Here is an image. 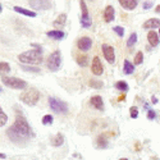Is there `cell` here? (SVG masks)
<instances>
[{"label": "cell", "instance_id": "obj_1", "mask_svg": "<svg viewBox=\"0 0 160 160\" xmlns=\"http://www.w3.org/2000/svg\"><path fill=\"white\" fill-rule=\"evenodd\" d=\"M7 136L13 143L23 146L31 140V137H33V132L26 118L22 115H17L14 123L7 129Z\"/></svg>", "mask_w": 160, "mask_h": 160}, {"label": "cell", "instance_id": "obj_2", "mask_svg": "<svg viewBox=\"0 0 160 160\" xmlns=\"http://www.w3.org/2000/svg\"><path fill=\"white\" fill-rule=\"evenodd\" d=\"M18 60L24 64H41L42 63V49H32L28 51H24L18 55Z\"/></svg>", "mask_w": 160, "mask_h": 160}, {"label": "cell", "instance_id": "obj_3", "mask_svg": "<svg viewBox=\"0 0 160 160\" xmlns=\"http://www.w3.org/2000/svg\"><path fill=\"white\" fill-rule=\"evenodd\" d=\"M21 101H23L26 105H30V106H35L38 100H40V92L36 88H27L24 92H22L21 96H19Z\"/></svg>", "mask_w": 160, "mask_h": 160}, {"label": "cell", "instance_id": "obj_4", "mask_svg": "<svg viewBox=\"0 0 160 160\" xmlns=\"http://www.w3.org/2000/svg\"><path fill=\"white\" fill-rule=\"evenodd\" d=\"M2 82L10 88L14 90H23L27 87V82L23 81V79H19L17 77H9V76H2Z\"/></svg>", "mask_w": 160, "mask_h": 160}, {"label": "cell", "instance_id": "obj_5", "mask_svg": "<svg viewBox=\"0 0 160 160\" xmlns=\"http://www.w3.org/2000/svg\"><path fill=\"white\" fill-rule=\"evenodd\" d=\"M48 68L51 71V72H57L59 71L60 65H62V55H60V51L59 50H55L54 52H51L48 58Z\"/></svg>", "mask_w": 160, "mask_h": 160}, {"label": "cell", "instance_id": "obj_6", "mask_svg": "<svg viewBox=\"0 0 160 160\" xmlns=\"http://www.w3.org/2000/svg\"><path fill=\"white\" fill-rule=\"evenodd\" d=\"M49 105H50V109L52 112L58 113V114H67L68 113V105L62 100H58L55 98H49Z\"/></svg>", "mask_w": 160, "mask_h": 160}, {"label": "cell", "instance_id": "obj_7", "mask_svg": "<svg viewBox=\"0 0 160 160\" xmlns=\"http://www.w3.org/2000/svg\"><path fill=\"white\" fill-rule=\"evenodd\" d=\"M79 7H81V10H82L81 24H82V27L88 28V27H91V19L88 17V9H87V5L85 3V0H81V2H79Z\"/></svg>", "mask_w": 160, "mask_h": 160}, {"label": "cell", "instance_id": "obj_8", "mask_svg": "<svg viewBox=\"0 0 160 160\" xmlns=\"http://www.w3.org/2000/svg\"><path fill=\"white\" fill-rule=\"evenodd\" d=\"M28 3L36 10H46V9H50L51 7L49 0H28Z\"/></svg>", "mask_w": 160, "mask_h": 160}, {"label": "cell", "instance_id": "obj_9", "mask_svg": "<svg viewBox=\"0 0 160 160\" xmlns=\"http://www.w3.org/2000/svg\"><path fill=\"white\" fill-rule=\"evenodd\" d=\"M101 49H102V54H104V57H105V59L108 60V63H110V64H113L114 62H115V54H114V48L113 46H110V45H102L101 46Z\"/></svg>", "mask_w": 160, "mask_h": 160}, {"label": "cell", "instance_id": "obj_10", "mask_svg": "<svg viewBox=\"0 0 160 160\" xmlns=\"http://www.w3.org/2000/svg\"><path fill=\"white\" fill-rule=\"evenodd\" d=\"M91 72L94 73L95 76H101L102 72H104V68H102V64H101V60L99 57H95L92 59V64H91Z\"/></svg>", "mask_w": 160, "mask_h": 160}, {"label": "cell", "instance_id": "obj_11", "mask_svg": "<svg viewBox=\"0 0 160 160\" xmlns=\"http://www.w3.org/2000/svg\"><path fill=\"white\" fill-rule=\"evenodd\" d=\"M92 46V40L90 37H81L77 41V48L81 50V51H88Z\"/></svg>", "mask_w": 160, "mask_h": 160}, {"label": "cell", "instance_id": "obj_12", "mask_svg": "<svg viewBox=\"0 0 160 160\" xmlns=\"http://www.w3.org/2000/svg\"><path fill=\"white\" fill-rule=\"evenodd\" d=\"M90 102H91V105L94 106L95 109H98V110H104V101H102L101 96H99V95L92 96L91 100H90Z\"/></svg>", "mask_w": 160, "mask_h": 160}, {"label": "cell", "instance_id": "obj_13", "mask_svg": "<svg viewBox=\"0 0 160 160\" xmlns=\"http://www.w3.org/2000/svg\"><path fill=\"white\" fill-rule=\"evenodd\" d=\"M118 2L122 5V8H124L126 10H133L137 7L136 0H118Z\"/></svg>", "mask_w": 160, "mask_h": 160}, {"label": "cell", "instance_id": "obj_14", "mask_svg": "<svg viewBox=\"0 0 160 160\" xmlns=\"http://www.w3.org/2000/svg\"><path fill=\"white\" fill-rule=\"evenodd\" d=\"M156 27H160V19H158V18H150L143 23V28L154 30Z\"/></svg>", "mask_w": 160, "mask_h": 160}, {"label": "cell", "instance_id": "obj_15", "mask_svg": "<svg viewBox=\"0 0 160 160\" xmlns=\"http://www.w3.org/2000/svg\"><path fill=\"white\" fill-rule=\"evenodd\" d=\"M113 19H114V8L112 5H108L104 10V21L109 23Z\"/></svg>", "mask_w": 160, "mask_h": 160}, {"label": "cell", "instance_id": "obj_16", "mask_svg": "<svg viewBox=\"0 0 160 160\" xmlns=\"http://www.w3.org/2000/svg\"><path fill=\"white\" fill-rule=\"evenodd\" d=\"M148 40H149V44H150L151 46H156V45L159 44V35H158L154 30H151V31L148 33Z\"/></svg>", "mask_w": 160, "mask_h": 160}, {"label": "cell", "instance_id": "obj_17", "mask_svg": "<svg viewBox=\"0 0 160 160\" xmlns=\"http://www.w3.org/2000/svg\"><path fill=\"white\" fill-rule=\"evenodd\" d=\"M50 38H54V40H62V38H64V32L63 31H59V30H54V31H49L48 33H46Z\"/></svg>", "mask_w": 160, "mask_h": 160}, {"label": "cell", "instance_id": "obj_18", "mask_svg": "<svg viewBox=\"0 0 160 160\" xmlns=\"http://www.w3.org/2000/svg\"><path fill=\"white\" fill-rule=\"evenodd\" d=\"M63 143H64V136L62 135V133H58L55 137L51 138V145L55 146V148H59V146H62Z\"/></svg>", "mask_w": 160, "mask_h": 160}, {"label": "cell", "instance_id": "obj_19", "mask_svg": "<svg viewBox=\"0 0 160 160\" xmlns=\"http://www.w3.org/2000/svg\"><path fill=\"white\" fill-rule=\"evenodd\" d=\"M14 10L17 13H21V14H23V16H27V17H36L35 12L28 10V9H24V8H21V7H14Z\"/></svg>", "mask_w": 160, "mask_h": 160}, {"label": "cell", "instance_id": "obj_20", "mask_svg": "<svg viewBox=\"0 0 160 160\" xmlns=\"http://www.w3.org/2000/svg\"><path fill=\"white\" fill-rule=\"evenodd\" d=\"M65 21H67V14L65 13H62V14L54 21V27H63V26L65 24Z\"/></svg>", "mask_w": 160, "mask_h": 160}, {"label": "cell", "instance_id": "obj_21", "mask_svg": "<svg viewBox=\"0 0 160 160\" xmlns=\"http://www.w3.org/2000/svg\"><path fill=\"white\" fill-rule=\"evenodd\" d=\"M123 72L126 74H132L135 72V65H133L129 60H124V67H123Z\"/></svg>", "mask_w": 160, "mask_h": 160}, {"label": "cell", "instance_id": "obj_22", "mask_svg": "<svg viewBox=\"0 0 160 160\" xmlns=\"http://www.w3.org/2000/svg\"><path fill=\"white\" fill-rule=\"evenodd\" d=\"M96 143H98V148H100V149H105L106 146H108V138H106L105 135H100V136L98 137Z\"/></svg>", "mask_w": 160, "mask_h": 160}, {"label": "cell", "instance_id": "obj_23", "mask_svg": "<svg viewBox=\"0 0 160 160\" xmlns=\"http://www.w3.org/2000/svg\"><path fill=\"white\" fill-rule=\"evenodd\" d=\"M77 63H78V65H81V67H86L88 64L87 55H78L77 57Z\"/></svg>", "mask_w": 160, "mask_h": 160}, {"label": "cell", "instance_id": "obj_24", "mask_svg": "<svg viewBox=\"0 0 160 160\" xmlns=\"http://www.w3.org/2000/svg\"><path fill=\"white\" fill-rule=\"evenodd\" d=\"M136 41H137V35H136L135 32H133V33L129 36V38H128V41H127V46H128V48H132L133 45L136 44Z\"/></svg>", "mask_w": 160, "mask_h": 160}, {"label": "cell", "instance_id": "obj_25", "mask_svg": "<svg viewBox=\"0 0 160 160\" xmlns=\"http://www.w3.org/2000/svg\"><path fill=\"white\" fill-rule=\"evenodd\" d=\"M0 72H2V74L10 72V65L8 63H5V62H2L0 63Z\"/></svg>", "mask_w": 160, "mask_h": 160}, {"label": "cell", "instance_id": "obj_26", "mask_svg": "<svg viewBox=\"0 0 160 160\" xmlns=\"http://www.w3.org/2000/svg\"><path fill=\"white\" fill-rule=\"evenodd\" d=\"M115 88L121 90V91H127V90H128V85H127V82H124V81H118V82L115 83Z\"/></svg>", "mask_w": 160, "mask_h": 160}, {"label": "cell", "instance_id": "obj_27", "mask_svg": "<svg viewBox=\"0 0 160 160\" xmlns=\"http://www.w3.org/2000/svg\"><path fill=\"white\" fill-rule=\"evenodd\" d=\"M142 62H143V54H142V51H138L137 54H136V57H135V62H133V64L138 65V64H141Z\"/></svg>", "mask_w": 160, "mask_h": 160}, {"label": "cell", "instance_id": "obj_28", "mask_svg": "<svg viewBox=\"0 0 160 160\" xmlns=\"http://www.w3.org/2000/svg\"><path fill=\"white\" fill-rule=\"evenodd\" d=\"M22 69L26 72H32V73H40V68L36 67H28V65H22Z\"/></svg>", "mask_w": 160, "mask_h": 160}, {"label": "cell", "instance_id": "obj_29", "mask_svg": "<svg viewBox=\"0 0 160 160\" xmlns=\"http://www.w3.org/2000/svg\"><path fill=\"white\" fill-rule=\"evenodd\" d=\"M102 85L104 83L101 81H98V79H91V81H90V86L94 87V88H101Z\"/></svg>", "mask_w": 160, "mask_h": 160}, {"label": "cell", "instance_id": "obj_30", "mask_svg": "<svg viewBox=\"0 0 160 160\" xmlns=\"http://www.w3.org/2000/svg\"><path fill=\"white\" fill-rule=\"evenodd\" d=\"M52 121H54V118H52L50 114H48V115H45L42 118V124H51Z\"/></svg>", "mask_w": 160, "mask_h": 160}, {"label": "cell", "instance_id": "obj_31", "mask_svg": "<svg viewBox=\"0 0 160 160\" xmlns=\"http://www.w3.org/2000/svg\"><path fill=\"white\" fill-rule=\"evenodd\" d=\"M113 30H114V32H115L119 37H123V35H124V30H123V27H119V26H117V27H114Z\"/></svg>", "mask_w": 160, "mask_h": 160}, {"label": "cell", "instance_id": "obj_32", "mask_svg": "<svg viewBox=\"0 0 160 160\" xmlns=\"http://www.w3.org/2000/svg\"><path fill=\"white\" fill-rule=\"evenodd\" d=\"M129 113H131V118H133V119L138 117V110H137L136 106H132V108L129 109Z\"/></svg>", "mask_w": 160, "mask_h": 160}, {"label": "cell", "instance_id": "obj_33", "mask_svg": "<svg viewBox=\"0 0 160 160\" xmlns=\"http://www.w3.org/2000/svg\"><path fill=\"white\" fill-rule=\"evenodd\" d=\"M7 121H8V117H7V114H5V113L2 110V122H0V126L3 127V126L7 123Z\"/></svg>", "mask_w": 160, "mask_h": 160}, {"label": "cell", "instance_id": "obj_34", "mask_svg": "<svg viewBox=\"0 0 160 160\" xmlns=\"http://www.w3.org/2000/svg\"><path fill=\"white\" fill-rule=\"evenodd\" d=\"M155 117H156L155 112H154V110H149V113H148V118L150 119V121H152V119H155Z\"/></svg>", "mask_w": 160, "mask_h": 160}, {"label": "cell", "instance_id": "obj_35", "mask_svg": "<svg viewBox=\"0 0 160 160\" xmlns=\"http://www.w3.org/2000/svg\"><path fill=\"white\" fill-rule=\"evenodd\" d=\"M151 7H152V3H151V2H145V3H143V9H145V10L150 9Z\"/></svg>", "mask_w": 160, "mask_h": 160}, {"label": "cell", "instance_id": "obj_36", "mask_svg": "<svg viewBox=\"0 0 160 160\" xmlns=\"http://www.w3.org/2000/svg\"><path fill=\"white\" fill-rule=\"evenodd\" d=\"M151 101H152L154 104H156V102H158V99H156V98H152V100H151Z\"/></svg>", "mask_w": 160, "mask_h": 160}, {"label": "cell", "instance_id": "obj_37", "mask_svg": "<svg viewBox=\"0 0 160 160\" xmlns=\"http://www.w3.org/2000/svg\"><path fill=\"white\" fill-rule=\"evenodd\" d=\"M155 10H156V13H160V5H158V7H156V9H155Z\"/></svg>", "mask_w": 160, "mask_h": 160}, {"label": "cell", "instance_id": "obj_38", "mask_svg": "<svg viewBox=\"0 0 160 160\" xmlns=\"http://www.w3.org/2000/svg\"><path fill=\"white\" fill-rule=\"evenodd\" d=\"M0 158H2V159H5V154H0Z\"/></svg>", "mask_w": 160, "mask_h": 160}, {"label": "cell", "instance_id": "obj_39", "mask_svg": "<svg viewBox=\"0 0 160 160\" xmlns=\"http://www.w3.org/2000/svg\"><path fill=\"white\" fill-rule=\"evenodd\" d=\"M159 37H160V27H159Z\"/></svg>", "mask_w": 160, "mask_h": 160}, {"label": "cell", "instance_id": "obj_40", "mask_svg": "<svg viewBox=\"0 0 160 160\" xmlns=\"http://www.w3.org/2000/svg\"><path fill=\"white\" fill-rule=\"evenodd\" d=\"M90 2H95V0H90Z\"/></svg>", "mask_w": 160, "mask_h": 160}]
</instances>
